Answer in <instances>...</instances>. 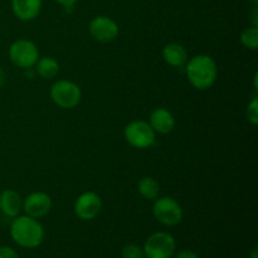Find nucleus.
Instances as JSON below:
<instances>
[{
  "instance_id": "423d86ee",
  "label": "nucleus",
  "mask_w": 258,
  "mask_h": 258,
  "mask_svg": "<svg viewBox=\"0 0 258 258\" xmlns=\"http://www.w3.org/2000/svg\"><path fill=\"white\" fill-rule=\"evenodd\" d=\"M175 239L166 232L153 233L143 247L145 258H170L175 253Z\"/></svg>"
},
{
  "instance_id": "9d476101",
  "label": "nucleus",
  "mask_w": 258,
  "mask_h": 258,
  "mask_svg": "<svg viewBox=\"0 0 258 258\" xmlns=\"http://www.w3.org/2000/svg\"><path fill=\"white\" fill-rule=\"evenodd\" d=\"M22 209L27 216L32 217V218H43L52 209V199L47 193L34 191V193H30L23 201Z\"/></svg>"
},
{
  "instance_id": "7ed1b4c3",
  "label": "nucleus",
  "mask_w": 258,
  "mask_h": 258,
  "mask_svg": "<svg viewBox=\"0 0 258 258\" xmlns=\"http://www.w3.org/2000/svg\"><path fill=\"white\" fill-rule=\"evenodd\" d=\"M50 98L60 108H73L81 102L82 91L72 81H57L50 87Z\"/></svg>"
},
{
  "instance_id": "20e7f679",
  "label": "nucleus",
  "mask_w": 258,
  "mask_h": 258,
  "mask_svg": "<svg viewBox=\"0 0 258 258\" xmlns=\"http://www.w3.org/2000/svg\"><path fill=\"white\" fill-rule=\"evenodd\" d=\"M156 133L151 128L148 121L135 120L127 123L123 130V136L128 145L135 149H148L155 143Z\"/></svg>"
},
{
  "instance_id": "5701e85b",
  "label": "nucleus",
  "mask_w": 258,
  "mask_h": 258,
  "mask_svg": "<svg viewBox=\"0 0 258 258\" xmlns=\"http://www.w3.org/2000/svg\"><path fill=\"white\" fill-rule=\"evenodd\" d=\"M252 23H253V27H258V9H257V7H254L253 12H252Z\"/></svg>"
},
{
  "instance_id": "ddd939ff",
  "label": "nucleus",
  "mask_w": 258,
  "mask_h": 258,
  "mask_svg": "<svg viewBox=\"0 0 258 258\" xmlns=\"http://www.w3.org/2000/svg\"><path fill=\"white\" fill-rule=\"evenodd\" d=\"M23 208V199L19 193L13 189H5L0 193V212L5 217L15 218Z\"/></svg>"
},
{
  "instance_id": "6ab92c4d",
  "label": "nucleus",
  "mask_w": 258,
  "mask_h": 258,
  "mask_svg": "<svg viewBox=\"0 0 258 258\" xmlns=\"http://www.w3.org/2000/svg\"><path fill=\"white\" fill-rule=\"evenodd\" d=\"M247 120L252 123V125H257L258 123V101L254 97L251 102L247 106Z\"/></svg>"
},
{
  "instance_id": "a211bd4d",
  "label": "nucleus",
  "mask_w": 258,
  "mask_h": 258,
  "mask_svg": "<svg viewBox=\"0 0 258 258\" xmlns=\"http://www.w3.org/2000/svg\"><path fill=\"white\" fill-rule=\"evenodd\" d=\"M122 258H145L144 249L138 244H127L121 251Z\"/></svg>"
},
{
  "instance_id": "f257e3e1",
  "label": "nucleus",
  "mask_w": 258,
  "mask_h": 258,
  "mask_svg": "<svg viewBox=\"0 0 258 258\" xmlns=\"http://www.w3.org/2000/svg\"><path fill=\"white\" fill-rule=\"evenodd\" d=\"M12 239L23 248H35L44 239V228L35 218L29 216H18L10 224Z\"/></svg>"
},
{
  "instance_id": "1a4fd4ad",
  "label": "nucleus",
  "mask_w": 258,
  "mask_h": 258,
  "mask_svg": "<svg viewBox=\"0 0 258 258\" xmlns=\"http://www.w3.org/2000/svg\"><path fill=\"white\" fill-rule=\"evenodd\" d=\"M102 201L97 193L86 191L81 194L75 202V213L82 221H92L100 214Z\"/></svg>"
},
{
  "instance_id": "a878e982",
  "label": "nucleus",
  "mask_w": 258,
  "mask_h": 258,
  "mask_svg": "<svg viewBox=\"0 0 258 258\" xmlns=\"http://www.w3.org/2000/svg\"><path fill=\"white\" fill-rule=\"evenodd\" d=\"M249 2L252 3V4H254V5H257V3H258V0H249Z\"/></svg>"
},
{
  "instance_id": "412c9836",
  "label": "nucleus",
  "mask_w": 258,
  "mask_h": 258,
  "mask_svg": "<svg viewBox=\"0 0 258 258\" xmlns=\"http://www.w3.org/2000/svg\"><path fill=\"white\" fill-rule=\"evenodd\" d=\"M175 258H199L196 252L190 251V249H183V251L178 252Z\"/></svg>"
},
{
  "instance_id": "9b49d317",
  "label": "nucleus",
  "mask_w": 258,
  "mask_h": 258,
  "mask_svg": "<svg viewBox=\"0 0 258 258\" xmlns=\"http://www.w3.org/2000/svg\"><path fill=\"white\" fill-rule=\"evenodd\" d=\"M149 125L155 133L166 135V134H170L175 127V118L170 111L159 107L151 112L150 118H149Z\"/></svg>"
},
{
  "instance_id": "dca6fc26",
  "label": "nucleus",
  "mask_w": 258,
  "mask_h": 258,
  "mask_svg": "<svg viewBox=\"0 0 258 258\" xmlns=\"http://www.w3.org/2000/svg\"><path fill=\"white\" fill-rule=\"evenodd\" d=\"M138 190L144 199L148 201H155L160 193V186L158 181L151 176H144L140 179L138 184Z\"/></svg>"
},
{
  "instance_id": "4be33fe9",
  "label": "nucleus",
  "mask_w": 258,
  "mask_h": 258,
  "mask_svg": "<svg viewBox=\"0 0 258 258\" xmlns=\"http://www.w3.org/2000/svg\"><path fill=\"white\" fill-rule=\"evenodd\" d=\"M55 2L64 8H72L77 3V0H55Z\"/></svg>"
},
{
  "instance_id": "6e6552de",
  "label": "nucleus",
  "mask_w": 258,
  "mask_h": 258,
  "mask_svg": "<svg viewBox=\"0 0 258 258\" xmlns=\"http://www.w3.org/2000/svg\"><path fill=\"white\" fill-rule=\"evenodd\" d=\"M91 37L100 43H110L115 40L118 35V25L111 18L106 15H98L93 18L90 23Z\"/></svg>"
},
{
  "instance_id": "393cba45",
  "label": "nucleus",
  "mask_w": 258,
  "mask_h": 258,
  "mask_svg": "<svg viewBox=\"0 0 258 258\" xmlns=\"http://www.w3.org/2000/svg\"><path fill=\"white\" fill-rule=\"evenodd\" d=\"M249 258H258V249H257V247H254V248L252 249L251 254H249Z\"/></svg>"
},
{
  "instance_id": "4468645a",
  "label": "nucleus",
  "mask_w": 258,
  "mask_h": 258,
  "mask_svg": "<svg viewBox=\"0 0 258 258\" xmlns=\"http://www.w3.org/2000/svg\"><path fill=\"white\" fill-rule=\"evenodd\" d=\"M163 58L171 67H183L188 62V53L179 43H169L163 49Z\"/></svg>"
},
{
  "instance_id": "39448f33",
  "label": "nucleus",
  "mask_w": 258,
  "mask_h": 258,
  "mask_svg": "<svg viewBox=\"0 0 258 258\" xmlns=\"http://www.w3.org/2000/svg\"><path fill=\"white\" fill-rule=\"evenodd\" d=\"M153 214L156 221L166 227L176 226L183 219V209L180 204L170 197H158L154 202Z\"/></svg>"
},
{
  "instance_id": "aec40b11",
  "label": "nucleus",
  "mask_w": 258,
  "mask_h": 258,
  "mask_svg": "<svg viewBox=\"0 0 258 258\" xmlns=\"http://www.w3.org/2000/svg\"><path fill=\"white\" fill-rule=\"evenodd\" d=\"M0 258H19L17 251L12 247H0Z\"/></svg>"
},
{
  "instance_id": "2eb2a0df",
  "label": "nucleus",
  "mask_w": 258,
  "mask_h": 258,
  "mask_svg": "<svg viewBox=\"0 0 258 258\" xmlns=\"http://www.w3.org/2000/svg\"><path fill=\"white\" fill-rule=\"evenodd\" d=\"M35 71L44 80H52L59 72V64L52 57H39L35 63Z\"/></svg>"
},
{
  "instance_id": "f8f14e48",
  "label": "nucleus",
  "mask_w": 258,
  "mask_h": 258,
  "mask_svg": "<svg viewBox=\"0 0 258 258\" xmlns=\"http://www.w3.org/2000/svg\"><path fill=\"white\" fill-rule=\"evenodd\" d=\"M12 9L18 19L30 22L39 15L42 0H12Z\"/></svg>"
},
{
  "instance_id": "f3484780",
  "label": "nucleus",
  "mask_w": 258,
  "mask_h": 258,
  "mask_svg": "<svg viewBox=\"0 0 258 258\" xmlns=\"http://www.w3.org/2000/svg\"><path fill=\"white\" fill-rule=\"evenodd\" d=\"M241 43L248 49L256 50L258 48V27L246 28L241 33Z\"/></svg>"
},
{
  "instance_id": "f03ea898",
  "label": "nucleus",
  "mask_w": 258,
  "mask_h": 258,
  "mask_svg": "<svg viewBox=\"0 0 258 258\" xmlns=\"http://www.w3.org/2000/svg\"><path fill=\"white\" fill-rule=\"evenodd\" d=\"M185 72L190 85L197 90L203 91L214 85L218 76V68L211 55L199 54L189 59Z\"/></svg>"
},
{
  "instance_id": "b1692460",
  "label": "nucleus",
  "mask_w": 258,
  "mask_h": 258,
  "mask_svg": "<svg viewBox=\"0 0 258 258\" xmlns=\"http://www.w3.org/2000/svg\"><path fill=\"white\" fill-rule=\"evenodd\" d=\"M4 83H5V72H4V70L0 67V88L4 86Z\"/></svg>"
},
{
  "instance_id": "0eeeda50",
  "label": "nucleus",
  "mask_w": 258,
  "mask_h": 258,
  "mask_svg": "<svg viewBox=\"0 0 258 258\" xmlns=\"http://www.w3.org/2000/svg\"><path fill=\"white\" fill-rule=\"evenodd\" d=\"M9 58L17 67L29 70L39 59V50L32 40L19 39L10 45Z\"/></svg>"
}]
</instances>
